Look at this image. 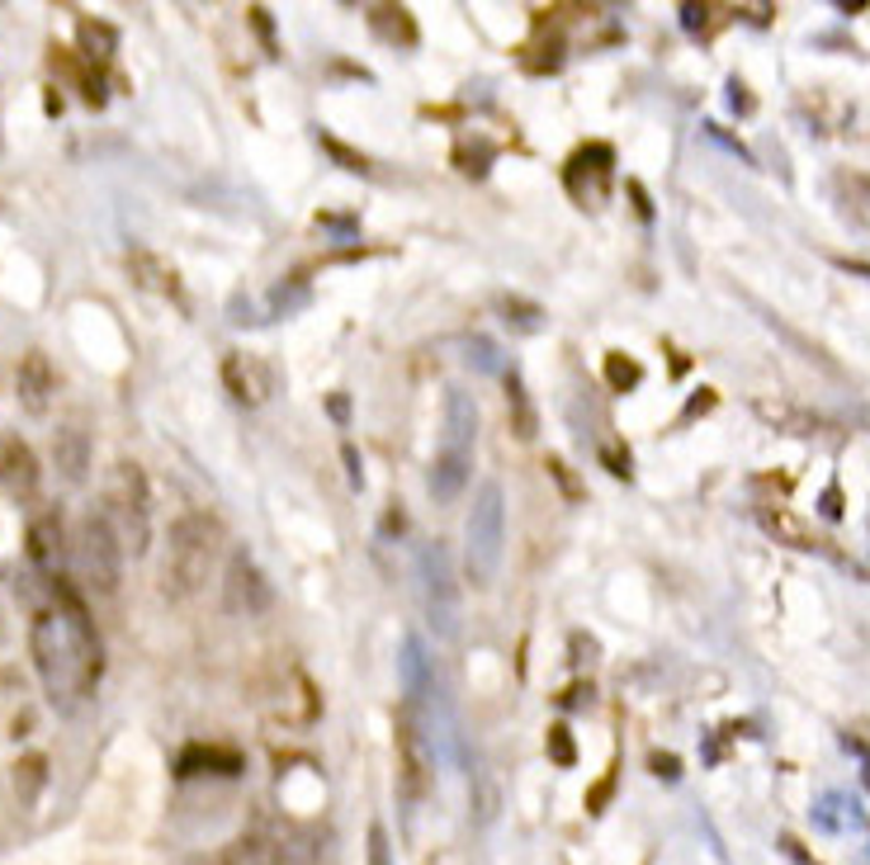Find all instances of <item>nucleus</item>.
I'll return each instance as SVG.
<instances>
[{
    "mask_svg": "<svg viewBox=\"0 0 870 865\" xmlns=\"http://www.w3.org/2000/svg\"><path fill=\"white\" fill-rule=\"evenodd\" d=\"M431 766H436V756H431V743H426L421 719L402 704V714H398V790L407 804L426 800V790H431Z\"/></svg>",
    "mask_w": 870,
    "mask_h": 865,
    "instance_id": "obj_9",
    "label": "nucleus"
},
{
    "mask_svg": "<svg viewBox=\"0 0 870 865\" xmlns=\"http://www.w3.org/2000/svg\"><path fill=\"white\" fill-rule=\"evenodd\" d=\"M502 554H506V492L497 478H488L478 487L469 521H464V577L478 591L497 581Z\"/></svg>",
    "mask_w": 870,
    "mask_h": 865,
    "instance_id": "obj_4",
    "label": "nucleus"
},
{
    "mask_svg": "<svg viewBox=\"0 0 870 865\" xmlns=\"http://www.w3.org/2000/svg\"><path fill=\"white\" fill-rule=\"evenodd\" d=\"M502 312H506V322L516 327V331H540L544 322H540V308L535 303H521V298H502Z\"/></svg>",
    "mask_w": 870,
    "mask_h": 865,
    "instance_id": "obj_23",
    "label": "nucleus"
},
{
    "mask_svg": "<svg viewBox=\"0 0 870 865\" xmlns=\"http://www.w3.org/2000/svg\"><path fill=\"white\" fill-rule=\"evenodd\" d=\"M369 24H375L388 43H417V29H412V20H407V10H375L369 14Z\"/></svg>",
    "mask_w": 870,
    "mask_h": 865,
    "instance_id": "obj_22",
    "label": "nucleus"
},
{
    "mask_svg": "<svg viewBox=\"0 0 870 865\" xmlns=\"http://www.w3.org/2000/svg\"><path fill=\"white\" fill-rule=\"evenodd\" d=\"M473 450H478V402L464 388H450L446 393V421H440V445L431 459V497L440 506L459 502V492L469 487V473H473Z\"/></svg>",
    "mask_w": 870,
    "mask_h": 865,
    "instance_id": "obj_3",
    "label": "nucleus"
},
{
    "mask_svg": "<svg viewBox=\"0 0 870 865\" xmlns=\"http://www.w3.org/2000/svg\"><path fill=\"white\" fill-rule=\"evenodd\" d=\"M780 852H786L795 865H819V861H813V856H805V846L800 842H795V837H780Z\"/></svg>",
    "mask_w": 870,
    "mask_h": 865,
    "instance_id": "obj_32",
    "label": "nucleus"
},
{
    "mask_svg": "<svg viewBox=\"0 0 870 865\" xmlns=\"http://www.w3.org/2000/svg\"><path fill=\"white\" fill-rule=\"evenodd\" d=\"M29 563L39 568L52 587H66V568H71V539L62 516H39L29 525Z\"/></svg>",
    "mask_w": 870,
    "mask_h": 865,
    "instance_id": "obj_11",
    "label": "nucleus"
},
{
    "mask_svg": "<svg viewBox=\"0 0 870 865\" xmlns=\"http://www.w3.org/2000/svg\"><path fill=\"white\" fill-rule=\"evenodd\" d=\"M181 775H242V756L227 748H185Z\"/></svg>",
    "mask_w": 870,
    "mask_h": 865,
    "instance_id": "obj_17",
    "label": "nucleus"
},
{
    "mask_svg": "<svg viewBox=\"0 0 870 865\" xmlns=\"http://www.w3.org/2000/svg\"><path fill=\"white\" fill-rule=\"evenodd\" d=\"M653 771H658L663 781H677V775H682L677 771V756H653Z\"/></svg>",
    "mask_w": 870,
    "mask_h": 865,
    "instance_id": "obj_34",
    "label": "nucleus"
},
{
    "mask_svg": "<svg viewBox=\"0 0 870 865\" xmlns=\"http://www.w3.org/2000/svg\"><path fill=\"white\" fill-rule=\"evenodd\" d=\"M71 558H76V573L91 591L114 596L123 581V544L114 535V525L104 521V511H85V521L71 535Z\"/></svg>",
    "mask_w": 870,
    "mask_h": 865,
    "instance_id": "obj_6",
    "label": "nucleus"
},
{
    "mask_svg": "<svg viewBox=\"0 0 870 865\" xmlns=\"http://www.w3.org/2000/svg\"><path fill=\"white\" fill-rule=\"evenodd\" d=\"M14 383H20L24 412H33V416H43L52 393H58V374H52V364H48L43 350H29V356L20 360V374H14Z\"/></svg>",
    "mask_w": 870,
    "mask_h": 865,
    "instance_id": "obj_15",
    "label": "nucleus"
},
{
    "mask_svg": "<svg viewBox=\"0 0 870 865\" xmlns=\"http://www.w3.org/2000/svg\"><path fill=\"white\" fill-rule=\"evenodd\" d=\"M682 24L690 33H705L709 29V6H682Z\"/></svg>",
    "mask_w": 870,
    "mask_h": 865,
    "instance_id": "obj_29",
    "label": "nucleus"
},
{
    "mask_svg": "<svg viewBox=\"0 0 870 865\" xmlns=\"http://www.w3.org/2000/svg\"><path fill=\"white\" fill-rule=\"evenodd\" d=\"M104 521L114 525V535L123 544V554H147L152 544V487L142 478L137 464H114L110 478H104Z\"/></svg>",
    "mask_w": 870,
    "mask_h": 865,
    "instance_id": "obj_5",
    "label": "nucleus"
},
{
    "mask_svg": "<svg viewBox=\"0 0 870 865\" xmlns=\"http://www.w3.org/2000/svg\"><path fill=\"white\" fill-rule=\"evenodd\" d=\"M39 478H43L39 454H33L20 435L0 440V487H6L14 502H29L33 492H39Z\"/></svg>",
    "mask_w": 870,
    "mask_h": 865,
    "instance_id": "obj_13",
    "label": "nucleus"
},
{
    "mask_svg": "<svg viewBox=\"0 0 870 865\" xmlns=\"http://www.w3.org/2000/svg\"><path fill=\"white\" fill-rule=\"evenodd\" d=\"M606 379L620 388V393H625V388H634L638 379H644V369H638L634 360H625V356H611L606 360Z\"/></svg>",
    "mask_w": 870,
    "mask_h": 865,
    "instance_id": "obj_24",
    "label": "nucleus"
},
{
    "mask_svg": "<svg viewBox=\"0 0 870 865\" xmlns=\"http://www.w3.org/2000/svg\"><path fill=\"white\" fill-rule=\"evenodd\" d=\"M52 454H58V468H62L66 483H81L85 468H91V440H85L81 426L58 431V440H52Z\"/></svg>",
    "mask_w": 870,
    "mask_h": 865,
    "instance_id": "obj_16",
    "label": "nucleus"
},
{
    "mask_svg": "<svg viewBox=\"0 0 870 865\" xmlns=\"http://www.w3.org/2000/svg\"><path fill=\"white\" fill-rule=\"evenodd\" d=\"M819 511H823V516H828V521H838V516H842V492H838V483H832V487L823 492V502H819Z\"/></svg>",
    "mask_w": 870,
    "mask_h": 865,
    "instance_id": "obj_31",
    "label": "nucleus"
},
{
    "mask_svg": "<svg viewBox=\"0 0 870 865\" xmlns=\"http://www.w3.org/2000/svg\"><path fill=\"white\" fill-rule=\"evenodd\" d=\"M729 104L734 110H753V100L743 95V81H729Z\"/></svg>",
    "mask_w": 870,
    "mask_h": 865,
    "instance_id": "obj_35",
    "label": "nucleus"
},
{
    "mask_svg": "<svg viewBox=\"0 0 870 865\" xmlns=\"http://www.w3.org/2000/svg\"><path fill=\"white\" fill-rule=\"evenodd\" d=\"M549 756H554L559 766H573V762H577V752H573V738H567V729H563V723H554V729H549Z\"/></svg>",
    "mask_w": 870,
    "mask_h": 865,
    "instance_id": "obj_25",
    "label": "nucleus"
},
{
    "mask_svg": "<svg viewBox=\"0 0 870 865\" xmlns=\"http://www.w3.org/2000/svg\"><path fill=\"white\" fill-rule=\"evenodd\" d=\"M284 856H289V846H284L279 833H270V827H252V833L213 846V852H204V856H190V865H284Z\"/></svg>",
    "mask_w": 870,
    "mask_h": 865,
    "instance_id": "obj_10",
    "label": "nucleus"
},
{
    "mask_svg": "<svg viewBox=\"0 0 870 865\" xmlns=\"http://www.w3.org/2000/svg\"><path fill=\"white\" fill-rule=\"evenodd\" d=\"M29 652L39 667L43 696L58 714H81L95 700L104 677V648L71 587H58V601H48L29 620Z\"/></svg>",
    "mask_w": 870,
    "mask_h": 865,
    "instance_id": "obj_1",
    "label": "nucleus"
},
{
    "mask_svg": "<svg viewBox=\"0 0 870 865\" xmlns=\"http://www.w3.org/2000/svg\"><path fill=\"white\" fill-rule=\"evenodd\" d=\"M223 554V525L204 516V511H190L171 525L166 539V558H162V591L171 601H190L208 587V573Z\"/></svg>",
    "mask_w": 870,
    "mask_h": 865,
    "instance_id": "obj_2",
    "label": "nucleus"
},
{
    "mask_svg": "<svg viewBox=\"0 0 870 865\" xmlns=\"http://www.w3.org/2000/svg\"><path fill=\"white\" fill-rule=\"evenodd\" d=\"M866 194H870V181H866Z\"/></svg>",
    "mask_w": 870,
    "mask_h": 865,
    "instance_id": "obj_36",
    "label": "nucleus"
},
{
    "mask_svg": "<svg viewBox=\"0 0 870 865\" xmlns=\"http://www.w3.org/2000/svg\"><path fill=\"white\" fill-rule=\"evenodd\" d=\"M76 33H81V58H85V62H91L95 72H100V66L114 58V48H119V33H114L110 24H100V20H81V29H76Z\"/></svg>",
    "mask_w": 870,
    "mask_h": 865,
    "instance_id": "obj_20",
    "label": "nucleus"
},
{
    "mask_svg": "<svg viewBox=\"0 0 870 865\" xmlns=\"http://www.w3.org/2000/svg\"><path fill=\"white\" fill-rule=\"evenodd\" d=\"M842 743H847V752H857V756H861V775H866V785H870V748L861 743V738H851V733L842 738Z\"/></svg>",
    "mask_w": 870,
    "mask_h": 865,
    "instance_id": "obj_33",
    "label": "nucleus"
},
{
    "mask_svg": "<svg viewBox=\"0 0 870 865\" xmlns=\"http://www.w3.org/2000/svg\"><path fill=\"white\" fill-rule=\"evenodd\" d=\"M270 606H275L270 577L260 573V563L246 554V549H233V558H227V573H223V610L256 620V615H265Z\"/></svg>",
    "mask_w": 870,
    "mask_h": 865,
    "instance_id": "obj_8",
    "label": "nucleus"
},
{
    "mask_svg": "<svg viewBox=\"0 0 870 865\" xmlns=\"http://www.w3.org/2000/svg\"><path fill=\"white\" fill-rule=\"evenodd\" d=\"M417 577H421L426 625H431L440 639H454V634H459V581H454L450 549H446L440 539L421 544V554H417Z\"/></svg>",
    "mask_w": 870,
    "mask_h": 865,
    "instance_id": "obj_7",
    "label": "nucleus"
},
{
    "mask_svg": "<svg viewBox=\"0 0 870 865\" xmlns=\"http://www.w3.org/2000/svg\"><path fill=\"white\" fill-rule=\"evenodd\" d=\"M761 525H767L776 539H786L790 549H823V539H813V529L805 521H795L790 511H780V506L776 511H761Z\"/></svg>",
    "mask_w": 870,
    "mask_h": 865,
    "instance_id": "obj_19",
    "label": "nucleus"
},
{
    "mask_svg": "<svg viewBox=\"0 0 870 865\" xmlns=\"http://www.w3.org/2000/svg\"><path fill=\"white\" fill-rule=\"evenodd\" d=\"M223 383H227V393H233V402H242V408H260V402L275 393V369L260 356H242V350H233V356L223 360Z\"/></svg>",
    "mask_w": 870,
    "mask_h": 865,
    "instance_id": "obj_12",
    "label": "nucleus"
},
{
    "mask_svg": "<svg viewBox=\"0 0 870 865\" xmlns=\"http://www.w3.org/2000/svg\"><path fill=\"white\" fill-rule=\"evenodd\" d=\"M129 270H133V279L147 294H156V298H171V303H181L185 308V285H181V275H175V265H166L156 251H147V246H133L129 251Z\"/></svg>",
    "mask_w": 870,
    "mask_h": 865,
    "instance_id": "obj_14",
    "label": "nucleus"
},
{
    "mask_svg": "<svg viewBox=\"0 0 870 865\" xmlns=\"http://www.w3.org/2000/svg\"><path fill=\"white\" fill-rule=\"evenodd\" d=\"M369 865H393V852H388V833L375 823L369 827Z\"/></svg>",
    "mask_w": 870,
    "mask_h": 865,
    "instance_id": "obj_26",
    "label": "nucleus"
},
{
    "mask_svg": "<svg viewBox=\"0 0 870 865\" xmlns=\"http://www.w3.org/2000/svg\"><path fill=\"white\" fill-rule=\"evenodd\" d=\"M469 360H473L478 369H497V346H492V341H483V337H478V341L469 346Z\"/></svg>",
    "mask_w": 870,
    "mask_h": 865,
    "instance_id": "obj_28",
    "label": "nucleus"
},
{
    "mask_svg": "<svg viewBox=\"0 0 870 865\" xmlns=\"http://www.w3.org/2000/svg\"><path fill=\"white\" fill-rule=\"evenodd\" d=\"M506 416H511V431H516L521 440H535L540 412H535V402H530V388H525L521 374H506Z\"/></svg>",
    "mask_w": 870,
    "mask_h": 865,
    "instance_id": "obj_18",
    "label": "nucleus"
},
{
    "mask_svg": "<svg viewBox=\"0 0 870 865\" xmlns=\"http://www.w3.org/2000/svg\"><path fill=\"white\" fill-rule=\"evenodd\" d=\"M323 147H327V152H331V156H336V162H341L346 171H360V175L369 171V166H365V156H355V152H346L341 143H336V137H323Z\"/></svg>",
    "mask_w": 870,
    "mask_h": 865,
    "instance_id": "obj_27",
    "label": "nucleus"
},
{
    "mask_svg": "<svg viewBox=\"0 0 870 865\" xmlns=\"http://www.w3.org/2000/svg\"><path fill=\"white\" fill-rule=\"evenodd\" d=\"M549 473H554V478H559V487L567 492V497H582V492H577V483H573V473H567V464H563V459H549Z\"/></svg>",
    "mask_w": 870,
    "mask_h": 865,
    "instance_id": "obj_30",
    "label": "nucleus"
},
{
    "mask_svg": "<svg viewBox=\"0 0 870 865\" xmlns=\"http://www.w3.org/2000/svg\"><path fill=\"white\" fill-rule=\"evenodd\" d=\"M757 412L767 416L771 426L786 431V435H813V431H823V421H819V416L795 412V408H786V402H757Z\"/></svg>",
    "mask_w": 870,
    "mask_h": 865,
    "instance_id": "obj_21",
    "label": "nucleus"
}]
</instances>
